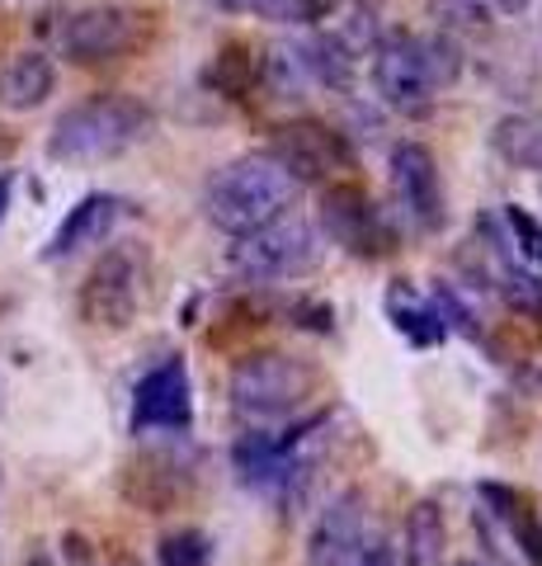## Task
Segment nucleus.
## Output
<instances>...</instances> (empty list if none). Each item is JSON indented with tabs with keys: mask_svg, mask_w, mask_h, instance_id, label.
Here are the masks:
<instances>
[{
	"mask_svg": "<svg viewBox=\"0 0 542 566\" xmlns=\"http://www.w3.org/2000/svg\"><path fill=\"white\" fill-rule=\"evenodd\" d=\"M486 6L500 10V14H523V10L533 6V0H486Z\"/></svg>",
	"mask_w": 542,
	"mask_h": 566,
	"instance_id": "31",
	"label": "nucleus"
},
{
	"mask_svg": "<svg viewBox=\"0 0 542 566\" xmlns=\"http://www.w3.org/2000/svg\"><path fill=\"white\" fill-rule=\"evenodd\" d=\"M118 218H124V199H114V193H85V199L62 218L52 241L43 245V260H66V255H76L81 245H99L114 232Z\"/></svg>",
	"mask_w": 542,
	"mask_h": 566,
	"instance_id": "14",
	"label": "nucleus"
},
{
	"mask_svg": "<svg viewBox=\"0 0 542 566\" xmlns=\"http://www.w3.org/2000/svg\"><path fill=\"white\" fill-rule=\"evenodd\" d=\"M354 6H359V10H373V6H378V0H354Z\"/></svg>",
	"mask_w": 542,
	"mask_h": 566,
	"instance_id": "33",
	"label": "nucleus"
},
{
	"mask_svg": "<svg viewBox=\"0 0 542 566\" xmlns=\"http://www.w3.org/2000/svg\"><path fill=\"white\" fill-rule=\"evenodd\" d=\"M373 85L378 95L392 104L401 114H425L429 99H434V85L419 66V52H415V33H392L373 48Z\"/></svg>",
	"mask_w": 542,
	"mask_h": 566,
	"instance_id": "12",
	"label": "nucleus"
},
{
	"mask_svg": "<svg viewBox=\"0 0 542 566\" xmlns=\"http://www.w3.org/2000/svg\"><path fill=\"white\" fill-rule=\"evenodd\" d=\"M52 91H57V66H52L47 52H14L0 66V109L29 114L39 104H47Z\"/></svg>",
	"mask_w": 542,
	"mask_h": 566,
	"instance_id": "15",
	"label": "nucleus"
},
{
	"mask_svg": "<svg viewBox=\"0 0 542 566\" xmlns=\"http://www.w3.org/2000/svg\"><path fill=\"white\" fill-rule=\"evenodd\" d=\"M10 199H14V175L6 170L0 175V222H6V212H10Z\"/></svg>",
	"mask_w": 542,
	"mask_h": 566,
	"instance_id": "30",
	"label": "nucleus"
},
{
	"mask_svg": "<svg viewBox=\"0 0 542 566\" xmlns=\"http://www.w3.org/2000/svg\"><path fill=\"white\" fill-rule=\"evenodd\" d=\"M434 24L444 33H481L491 29V6L486 0H425Z\"/></svg>",
	"mask_w": 542,
	"mask_h": 566,
	"instance_id": "22",
	"label": "nucleus"
},
{
	"mask_svg": "<svg viewBox=\"0 0 542 566\" xmlns=\"http://www.w3.org/2000/svg\"><path fill=\"white\" fill-rule=\"evenodd\" d=\"M217 6H226V10H241V0H217Z\"/></svg>",
	"mask_w": 542,
	"mask_h": 566,
	"instance_id": "32",
	"label": "nucleus"
},
{
	"mask_svg": "<svg viewBox=\"0 0 542 566\" xmlns=\"http://www.w3.org/2000/svg\"><path fill=\"white\" fill-rule=\"evenodd\" d=\"M317 255L321 241L311 232V222L297 218V212H284V218H274L269 227H259V232L232 245V270L246 283H284L307 274Z\"/></svg>",
	"mask_w": 542,
	"mask_h": 566,
	"instance_id": "4",
	"label": "nucleus"
},
{
	"mask_svg": "<svg viewBox=\"0 0 542 566\" xmlns=\"http://www.w3.org/2000/svg\"><path fill=\"white\" fill-rule=\"evenodd\" d=\"M297 193H302V185H297L269 151H251V156L226 161L213 180H208L203 212L217 232L241 241V237L259 232V227H269L274 218H284V212H293Z\"/></svg>",
	"mask_w": 542,
	"mask_h": 566,
	"instance_id": "1",
	"label": "nucleus"
},
{
	"mask_svg": "<svg viewBox=\"0 0 542 566\" xmlns=\"http://www.w3.org/2000/svg\"><path fill=\"white\" fill-rule=\"evenodd\" d=\"M259 76H265L278 95H302L307 76V62H302V43H274L269 57H259Z\"/></svg>",
	"mask_w": 542,
	"mask_h": 566,
	"instance_id": "21",
	"label": "nucleus"
},
{
	"mask_svg": "<svg viewBox=\"0 0 542 566\" xmlns=\"http://www.w3.org/2000/svg\"><path fill=\"white\" fill-rule=\"evenodd\" d=\"M194 424V382H189V364L174 359L156 364L151 374L137 382L132 392V434H189Z\"/></svg>",
	"mask_w": 542,
	"mask_h": 566,
	"instance_id": "9",
	"label": "nucleus"
},
{
	"mask_svg": "<svg viewBox=\"0 0 542 566\" xmlns=\"http://www.w3.org/2000/svg\"><path fill=\"white\" fill-rule=\"evenodd\" d=\"M444 547H448V524H444V505L439 501H415L401 524V547H396V566H444Z\"/></svg>",
	"mask_w": 542,
	"mask_h": 566,
	"instance_id": "16",
	"label": "nucleus"
},
{
	"mask_svg": "<svg viewBox=\"0 0 542 566\" xmlns=\"http://www.w3.org/2000/svg\"><path fill=\"white\" fill-rule=\"evenodd\" d=\"M481 501L491 505V510H496V515H500L504 524H510V520H519L523 510H529V501H523V495H519L514 486H500V482H486V486H481Z\"/></svg>",
	"mask_w": 542,
	"mask_h": 566,
	"instance_id": "28",
	"label": "nucleus"
},
{
	"mask_svg": "<svg viewBox=\"0 0 542 566\" xmlns=\"http://www.w3.org/2000/svg\"><path fill=\"white\" fill-rule=\"evenodd\" d=\"M151 39V14L132 6H91L76 10L62 29V57L76 66H99L132 57L137 48H147Z\"/></svg>",
	"mask_w": 542,
	"mask_h": 566,
	"instance_id": "5",
	"label": "nucleus"
},
{
	"mask_svg": "<svg viewBox=\"0 0 542 566\" xmlns=\"http://www.w3.org/2000/svg\"><path fill=\"white\" fill-rule=\"evenodd\" d=\"M453 566H481V562H453Z\"/></svg>",
	"mask_w": 542,
	"mask_h": 566,
	"instance_id": "35",
	"label": "nucleus"
},
{
	"mask_svg": "<svg viewBox=\"0 0 542 566\" xmlns=\"http://www.w3.org/2000/svg\"><path fill=\"white\" fill-rule=\"evenodd\" d=\"M392 316H396V331H406L415 345H439L448 335L439 307H392Z\"/></svg>",
	"mask_w": 542,
	"mask_h": 566,
	"instance_id": "25",
	"label": "nucleus"
},
{
	"mask_svg": "<svg viewBox=\"0 0 542 566\" xmlns=\"http://www.w3.org/2000/svg\"><path fill=\"white\" fill-rule=\"evenodd\" d=\"M491 151L519 170H542V114L514 109L491 128Z\"/></svg>",
	"mask_w": 542,
	"mask_h": 566,
	"instance_id": "17",
	"label": "nucleus"
},
{
	"mask_svg": "<svg viewBox=\"0 0 542 566\" xmlns=\"http://www.w3.org/2000/svg\"><path fill=\"white\" fill-rule=\"evenodd\" d=\"M151 128L156 114L137 95H91L52 123L47 156L62 166H99L147 142Z\"/></svg>",
	"mask_w": 542,
	"mask_h": 566,
	"instance_id": "2",
	"label": "nucleus"
},
{
	"mask_svg": "<svg viewBox=\"0 0 542 566\" xmlns=\"http://www.w3.org/2000/svg\"><path fill=\"white\" fill-rule=\"evenodd\" d=\"M500 293L514 312H542V283L529 270H514L510 260H500Z\"/></svg>",
	"mask_w": 542,
	"mask_h": 566,
	"instance_id": "24",
	"label": "nucleus"
},
{
	"mask_svg": "<svg viewBox=\"0 0 542 566\" xmlns=\"http://www.w3.org/2000/svg\"><path fill=\"white\" fill-rule=\"evenodd\" d=\"M504 528L514 534L523 562H529V566H542V520L533 515V510H523V515H519V520H510Z\"/></svg>",
	"mask_w": 542,
	"mask_h": 566,
	"instance_id": "27",
	"label": "nucleus"
},
{
	"mask_svg": "<svg viewBox=\"0 0 542 566\" xmlns=\"http://www.w3.org/2000/svg\"><path fill=\"white\" fill-rule=\"evenodd\" d=\"M161 566H213V543H208L203 528H174L156 547Z\"/></svg>",
	"mask_w": 542,
	"mask_h": 566,
	"instance_id": "23",
	"label": "nucleus"
},
{
	"mask_svg": "<svg viewBox=\"0 0 542 566\" xmlns=\"http://www.w3.org/2000/svg\"><path fill=\"white\" fill-rule=\"evenodd\" d=\"M321 227L330 241L344 245V251L359 260H382V255H392V245H396V232L387 227V218H382V208L359 185H326L321 189Z\"/></svg>",
	"mask_w": 542,
	"mask_h": 566,
	"instance_id": "8",
	"label": "nucleus"
},
{
	"mask_svg": "<svg viewBox=\"0 0 542 566\" xmlns=\"http://www.w3.org/2000/svg\"><path fill=\"white\" fill-rule=\"evenodd\" d=\"M232 411L246 420H284L297 416L317 392V368L284 349H255L232 368Z\"/></svg>",
	"mask_w": 542,
	"mask_h": 566,
	"instance_id": "3",
	"label": "nucleus"
},
{
	"mask_svg": "<svg viewBox=\"0 0 542 566\" xmlns=\"http://www.w3.org/2000/svg\"><path fill=\"white\" fill-rule=\"evenodd\" d=\"M269 156L297 185H330V175L354 170V147L321 118H293L274 133Z\"/></svg>",
	"mask_w": 542,
	"mask_h": 566,
	"instance_id": "7",
	"label": "nucleus"
},
{
	"mask_svg": "<svg viewBox=\"0 0 542 566\" xmlns=\"http://www.w3.org/2000/svg\"><path fill=\"white\" fill-rule=\"evenodd\" d=\"M241 10L259 14V20H269V24H307L321 14L317 0H241Z\"/></svg>",
	"mask_w": 542,
	"mask_h": 566,
	"instance_id": "26",
	"label": "nucleus"
},
{
	"mask_svg": "<svg viewBox=\"0 0 542 566\" xmlns=\"http://www.w3.org/2000/svg\"><path fill=\"white\" fill-rule=\"evenodd\" d=\"M194 453L184 449H147L124 463V476H118V491L124 501L147 510V515H166V510L184 505V495L194 491Z\"/></svg>",
	"mask_w": 542,
	"mask_h": 566,
	"instance_id": "10",
	"label": "nucleus"
},
{
	"mask_svg": "<svg viewBox=\"0 0 542 566\" xmlns=\"http://www.w3.org/2000/svg\"><path fill=\"white\" fill-rule=\"evenodd\" d=\"M373 534L378 528H373L369 495H363L359 486H349L321 510V520L307 538L302 566H354V557L363 553V543H369Z\"/></svg>",
	"mask_w": 542,
	"mask_h": 566,
	"instance_id": "11",
	"label": "nucleus"
},
{
	"mask_svg": "<svg viewBox=\"0 0 542 566\" xmlns=\"http://www.w3.org/2000/svg\"><path fill=\"white\" fill-rule=\"evenodd\" d=\"M142 303V255L137 245H109L81 283V322L95 331H128Z\"/></svg>",
	"mask_w": 542,
	"mask_h": 566,
	"instance_id": "6",
	"label": "nucleus"
},
{
	"mask_svg": "<svg viewBox=\"0 0 542 566\" xmlns=\"http://www.w3.org/2000/svg\"><path fill=\"white\" fill-rule=\"evenodd\" d=\"M415 52H419V66H425V76H429V85H434V95L448 91V85H458L467 57H463V43L453 39V33H444V29L415 33Z\"/></svg>",
	"mask_w": 542,
	"mask_h": 566,
	"instance_id": "20",
	"label": "nucleus"
},
{
	"mask_svg": "<svg viewBox=\"0 0 542 566\" xmlns=\"http://www.w3.org/2000/svg\"><path fill=\"white\" fill-rule=\"evenodd\" d=\"M354 566H396V547H392V538L378 528V534L363 543V553L354 557Z\"/></svg>",
	"mask_w": 542,
	"mask_h": 566,
	"instance_id": "29",
	"label": "nucleus"
},
{
	"mask_svg": "<svg viewBox=\"0 0 542 566\" xmlns=\"http://www.w3.org/2000/svg\"><path fill=\"white\" fill-rule=\"evenodd\" d=\"M203 81H208V91H217V95H226V99H246L255 85H259V52H255L246 39L222 43V52H217L213 62H208Z\"/></svg>",
	"mask_w": 542,
	"mask_h": 566,
	"instance_id": "18",
	"label": "nucleus"
},
{
	"mask_svg": "<svg viewBox=\"0 0 542 566\" xmlns=\"http://www.w3.org/2000/svg\"><path fill=\"white\" fill-rule=\"evenodd\" d=\"M481 566H504V562H481Z\"/></svg>",
	"mask_w": 542,
	"mask_h": 566,
	"instance_id": "36",
	"label": "nucleus"
},
{
	"mask_svg": "<svg viewBox=\"0 0 542 566\" xmlns=\"http://www.w3.org/2000/svg\"><path fill=\"white\" fill-rule=\"evenodd\" d=\"M317 6H321V10H330V6H336V0H317Z\"/></svg>",
	"mask_w": 542,
	"mask_h": 566,
	"instance_id": "34",
	"label": "nucleus"
},
{
	"mask_svg": "<svg viewBox=\"0 0 542 566\" xmlns=\"http://www.w3.org/2000/svg\"><path fill=\"white\" fill-rule=\"evenodd\" d=\"M302 62H307V76L330 85V91H349V85H354V71H359L354 52H349L336 33H321V39L302 43Z\"/></svg>",
	"mask_w": 542,
	"mask_h": 566,
	"instance_id": "19",
	"label": "nucleus"
},
{
	"mask_svg": "<svg viewBox=\"0 0 542 566\" xmlns=\"http://www.w3.org/2000/svg\"><path fill=\"white\" fill-rule=\"evenodd\" d=\"M392 175H396V189L406 199L411 218L425 227V232H439L444 227V180H439V161H434L429 147L419 142H401L392 151Z\"/></svg>",
	"mask_w": 542,
	"mask_h": 566,
	"instance_id": "13",
	"label": "nucleus"
}]
</instances>
